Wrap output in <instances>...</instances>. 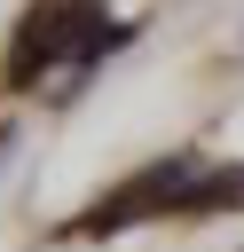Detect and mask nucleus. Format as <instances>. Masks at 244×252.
<instances>
[{
    "label": "nucleus",
    "instance_id": "nucleus-1",
    "mask_svg": "<svg viewBox=\"0 0 244 252\" xmlns=\"http://www.w3.org/2000/svg\"><path fill=\"white\" fill-rule=\"evenodd\" d=\"M55 55H79V71L102 55V39H94V8H87V0L47 8V16H31V24H24L16 55H8V87H31V79H39Z\"/></svg>",
    "mask_w": 244,
    "mask_h": 252
},
{
    "label": "nucleus",
    "instance_id": "nucleus-2",
    "mask_svg": "<svg viewBox=\"0 0 244 252\" xmlns=\"http://www.w3.org/2000/svg\"><path fill=\"white\" fill-rule=\"evenodd\" d=\"M197 173H189V158H165V165H150V173H134L126 189H110L94 213H79V236H110V228H126V220H142V213H157V205H181V189H189Z\"/></svg>",
    "mask_w": 244,
    "mask_h": 252
},
{
    "label": "nucleus",
    "instance_id": "nucleus-3",
    "mask_svg": "<svg viewBox=\"0 0 244 252\" xmlns=\"http://www.w3.org/2000/svg\"><path fill=\"white\" fill-rule=\"evenodd\" d=\"M213 205H244V165H220V173H197L181 189V213H213Z\"/></svg>",
    "mask_w": 244,
    "mask_h": 252
}]
</instances>
